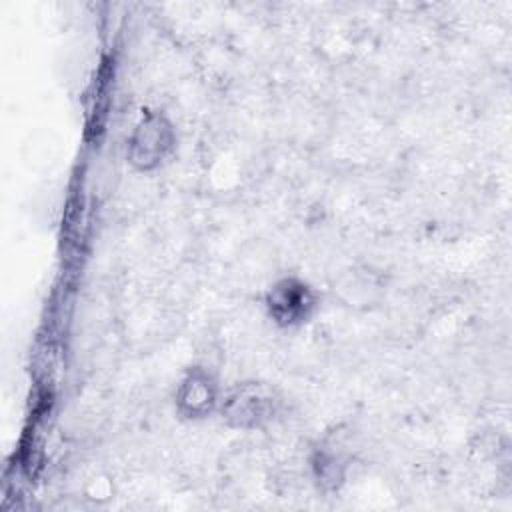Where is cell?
<instances>
[{"label": "cell", "instance_id": "1", "mask_svg": "<svg viewBox=\"0 0 512 512\" xmlns=\"http://www.w3.org/2000/svg\"><path fill=\"white\" fill-rule=\"evenodd\" d=\"M268 306L270 314L278 322L292 324L308 316L312 308V296L304 284L296 280H284L270 292Z\"/></svg>", "mask_w": 512, "mask_h": 512}, {"label": "cell", "instance_id": "2", "mask_svg": "<svg viewBox=\"0 0 512 512\" xmlns=\"http://www.w3.org/2000/svg\"><path fill=\"white\" fill-rule=\"evenodd\" d=\"M132 148H134V160H138L142 166H148L150 162H156L158 158H162L164 150L168 148V130L162 126V120L160 118L146 120L136 132Z\"/></svg>", "mask_w": 512, "mask_h": 512}]
</instances>
